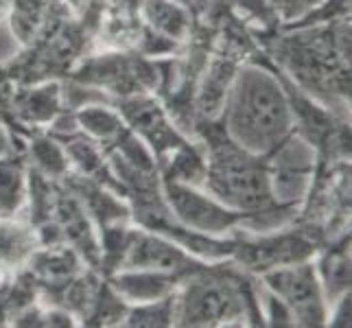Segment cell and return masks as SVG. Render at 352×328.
Returning <instances> with one entry per match:
<instances>
[{"label":"cell","instance_id":"6da1fadb","mask_svg":"<svg viewBox=\"0 0 352 328\" xmlns=\"http://www.w3.org/2000/svg\"><path fill=\"white\" fill-rule=\"evenodd\" d=\"M219 129L239 149L261 157L287 144L296 112L278 77L256 64L234 70L219 105Z\"/></svg>","mask_w":352,"mask_h":328},{"label":"cell","instance_id":"7a4b0ae2","mask_svg":"<svg viewBox=\"0 0 352 328\" xmlns=\"http://www.w3.org/2000/svg\"><path fill=\"white\" fill-rule=\"evenodd\" d=\"M258 302L241 276L201 263L179 278L175 326H234L258 320Z\"/></svg>","mask_w":352,"mask_h":328},{"label":"cell","instance_id":"3957f363","mask_svg":"<svg viewBox=\"0 0 352 328\" xmlns=\"http://www.w3.org/2000/svg\"><path fill=\"white\" fill-rule=\"evenodd\" d=\"M201 186L243 219L267 215L278 201L265 157L239 149L223 133L208 147Z\"/></svg>","mask_w":352,"mask_h":328},{"label":"cell","instance_id":"277c9868","mask_svg":"<svg viewBox=\"0 0 352 328\" xmlns=\"http://www.w3.org/2000/svg\"><path fill=\"white\" fill-rule=\"evenodd\" d=\"M261 287L276 296L289 311L294 326H326L329 300L318 276V267L311 259L263 272Z\"/></svg>","mask_w":352,"mask_h":328},{"label":"cell","instance_id":"5b68a950","mask_svg":"<svg viewBox=\"0 0 352 328\" xmlns=\"http://www.w3.org/2000/svg\"><path fill=\"white\" fill-rule=\"evenodd\" d=\"M160 190L171 217L190 232L206 237H226L245 221L239 212L228 208L223 201L210 195L199 184L164 177Z\"/></svg>","mask_w":352,"mask_h":328},{"label":"cell","instance_id":"8992f818","mask_svg":"<svg viewBox=\"0 0 352 328\" xmlns=\"http://www.w3.org/2000/svg\"><path fill=\"white\" fill-rule=\"evenodd\" d=\"M201 263L204 261L188 254L171 237L147 228H131L112 272L131 267V270H153L182 278Z\"/></svg>","mask_w":352,"mask_h":328},{"label":"cell","instance_id":"52a82bcc","mask_svg":"<svg viewBox=\"0 0 352 328\" xmlns=\"http://www.w3.org/2000/svg\"><path fill=\"white\" fill-rule=\"evenodd\" d=\"M118 112L127 127L136 133V138L155 155V160L175 153L186 144L184 136L168 120L164 107L149 92L125 96L118 105Z\"/></svg>","mask_w":352,"mask_h":328},{"label":"cell","instance_id":"ba28073f","mask_svg":"<svg viewBox=\"0 0 352 328\" xmlns=\"http://www.w3.org/2000/svg\"><path fill=\"white\" fill-rule=\"evenodd\" d=\"M83 79L94 86L110 90V94L125 96L149 92L153 86V72L129 55H101L83 70Z\"/></svg>","mask_w":352,"mask_h":328},{"label":"cell","instance_id":"9c48e42d","mask_svg":"<svg viewBox=\"0 0 352 328\" xmlns=\"http://www.w3.org/2000/svg\"><path fill=\"white\" fill-rule=\"evenodd\" d=\"M234 254H241L250 270H258L263 274L267 270H274V267L311 259L313 245L302 237L280 234L258 239L254 243H236Z\"/></svg>","mask_w":352,"mask_h":328},{"label":"cell","instance_id":"30bf717a","mask_svg":"<svg viewBox=\"0 0 352 328\" xmlns=\"http://www.w3.org/2000/svg\"><path fill=\"white\" fill-rule=\"evenodd\" d=\"M107 283L131 307L173 296L179 285V278L153 270H131V267H125V270L112 272Z\"/></svg>","mask_w":352,"mask_h":328},{"label":"cell","instance_id":"8fae6325","mask_svg":"<svg viewBox=\"0 0 352 328\" xmlns=\"http://www.w3.org/2000/svg\"><path fill=\"white\" fill-rule=\"evenodd\" d=\"M29 267L33 283H42L46 287H66L72 278H77L83 272V261L77 250L70 245H53V248H35L29 261L24 263Z\"/></svg>","mask_w":352,"mask_h":328},{"label":"cell","instance_id":"7c38bea8","mask_svg":"<svg viewBox=\"0 0 352 328\" xmlns=\"http://www.w3.org/2000/svg\"><path fill=\"white\" fill-rule=\"evenodd\" d=\"M140 16L149 38L160 42L177 44L190 33V7L175 0H142Z\"/></svg>","mask_w":352,"mask_h":328},{"label":"cell","instance_id":"4fadbf2b","mask_svg":"<svg viewBox=\"0 0 352 328\" xmlns=\"http://www.w3.org/2000/svg\"><path fill=\"white\" fill-rule=\"evenodd\" d=\"M77 125L88 138L101 144L103 151L116 149L131 131L123 116H120L118 107H107L101 103L83 105L77 114Z\"/></svg>","mask_w":352,"mask_h":328},{"label":"cell","instance_id":"5bb4252c","mask_svg":"<svg viewBox=\"0 0 352 328\" xmlns=\"http://www.w3.org/2000/svg\"><path fill=\"white\" fill-rule=\"evenodd\" d=\"M29 197L27 171L18 160L0 155V219H14Z\"/></svg>","mask_w":352,"mask_h":328},{"label":"cell","instance_id":"9a60e30c","mask_svg":"<svg viewBox=\"0 0 352 328\" xmlns=\"http://www.w3.org/2000/svg\"><path fill=\"white\" fill-rule=\"evenodd\" d=\"M348 248H350V243L344 241L337 250H331L326 256H322L315 263L326 300H329V307L339 296H344L350 291V250Z\"/></svg>","mask_w":352,"mask_h":328},{"label":"cell","instance_id":"2e32d148","mask_svg":"<svg viewBox=\"0 0 352 328\" xmlns=\"http://www.w3.org/2000/svg\"><path fill=\"white\" fill-rule=\"evenodd\" d=\"M35 248H38L35 230L16 223L14 219H0V267L27 263Z\"/></svg>","mask_w":352,"mask_h":328},{"label":"cell","instance_id":"e0dca14e","mask_svg":"<svg viewBox=\"0 0 352 328\" xmlns=\"http://www.w3.org/2000/svg\"><path fill=\"white\" fill-rule=\"evenodd\" d=\"M123 326H133V328L175 326V294L168 298H162V300L131 305L127 309Z\"/></svg>","mask_w":352,"mask_h":328},{"label":"cell","instance_id":"ac0fdd59","mask_svg":"<svg viewBox=\"0 0 352 328\" xmlns=\"http://www.w3.org/2000/svg\"><path fill=\"white\" fill-rule=\"evenodd\" d=\"M31 155H33V162L38 164L40 173H44L48 177L62 175L68 171V166H70L62 142H55V140H48V138L35 140L33 147H31Z\"/></svg>","mask_w":352,"mask_h":328},{"label":"cell","instance_id":"d6986e66","mask_svg":"<svg viewBox=\"0 0 352 328\" xmlns=\"http://www.w3.org/2000/svg\"><path fill=\"white\" fill-rule=\"evenodd\" d=\"M59 107V90L57 86H44L24 94L20 103L22 114L31 120H48L53 118Z\"/></svg>","mask_w":352,"mask_h":328},{"label":"cell","instance_id":"ffe728a7","mask_svg":"<svg viewBox=\"0 0 352 328\" xmlns=\"http://www.w3.org/2000/svg\"><path fill=\"white\" fill-rule=\"evenodd\" d=\"M265 3L280 20L291 22V20L307 18L313 9L322 7L326 0H265Z\"/></svg>","mask_w":352,"mask_h":328},{"label":"cell","instance_id":"44dd1931","mask_svg":"<svg viewBox=\"0 0 352 328\" xmlns=\"http://www.w3.org/2000/svg\"><path fill=\"white\" fill-rule=\"evenodd\" d=\"M175 3H179V5H186V7H192V5H195V0H175Z\"/></svg>","mask_w":352,"mask_h":328},{"label":"cell","instance_id":"7402d4cb","mask_svg":"<svg viewBox=\"0 0 352 328\" xmlns=\"http://www.w3.org/2000/svg\"><path fill=\"white\" fill-rule=\"evenodd\" d=\"M204 3H208V0H195V5H204Z\"/></svg>","mask_w":352,"mask_h":328}]
</instances>
